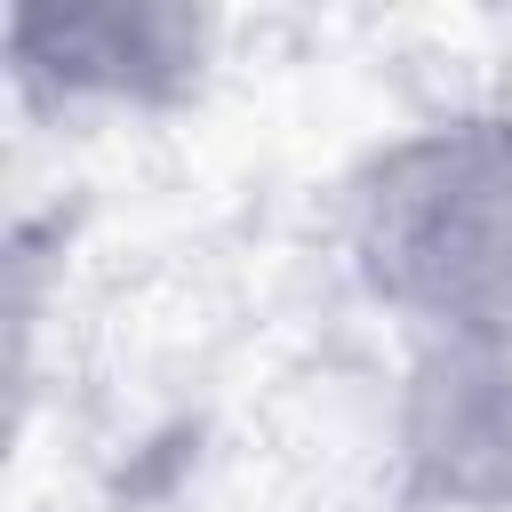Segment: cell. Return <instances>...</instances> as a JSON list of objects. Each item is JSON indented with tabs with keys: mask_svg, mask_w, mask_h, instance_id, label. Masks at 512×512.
Returning a JSON list of instances; mask_svg holds the SVG:
<instances>
[{
	"mask_svg": "<svg viewBox=\"0 0 512 512\" xmlns=\"http://www.w3.org/2000/svg\"><path fill=\"white\" fill-rule=\"evenodd\" d=\"M368 272L456 328L512 320V136L464 128L400 152L368 200Z\"/></svg>",
	"mask_w": 512,
	"mask_h": 512,
	"instance_id": "cell-1",
	"label": "cell"
},
{
	"mask_svg": "<svg viewBox=\"0 0 512 512\" xmlns=\"http://www.w3.org/2000/svg\"><path fill=\"white\" fill-rule=\"evenodd\" d=\"M416 440L448 488H512V328L480 320L456 336L424 392Z\"/></svg>",
	"mask_w": 512,
	"mask_h": 512,
	"instance_id": "cell-2",
	"label": "cell"
}]
</instances>
